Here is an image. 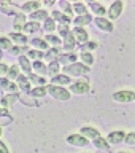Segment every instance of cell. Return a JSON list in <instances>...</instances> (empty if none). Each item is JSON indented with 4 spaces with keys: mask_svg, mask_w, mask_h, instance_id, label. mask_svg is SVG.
I'll use <instances>...</instances> for the list:
<instances>
[{
    "mask_svg": "<svg viewBox=\"0 0 135 153\" xmlns=\"http://www.w3.org/2000/svg\"><path fill=\"white\" fill-rule=\"evenodd\" d=\"M113 99L116 102H132L135 99V93L134 91H127V89H122V91H118V93L113 94Z\"/></svg>",
    "mask_w": 135,
    "mask_h": 153,
    "instance_id": "3957f363",
    "label": "cell"
},
{
    "mask_svg": "<svg viewBox=\"0 0 135 153\" xmlns=\"http://www.w3.org/2000/svg\"><path fill=\"white\" fill-rule=\"evenodd\" d=\"M57 30H59V33H60V37L64 38L67 33H69L70 30H69V26H67V24H59V26H57Z\"/></svg>",
    "mask_w": 135,
    "mask_h": 153,
    "instance_id": "60d3db41",
    "label": "cell"
},
{
    "mask_svg": "<svg viewBox=\"0 0 135 153\" xmlns=\"http://www.w3.org/2000/svg\"><path fill=\"white\" fill-rule=\"evenodd\" d=\"M124 142L127 143V145H135V134L131 132V134H126V137H124Z\"/></svg>",
    "mask_w": 135,
    "mask_h": 153,
    "instance_id": "b9f144b4",
    "label": "cell"
},
{
    "mask_svg": "<svg viewBox=\"0 0 135 153\" xmlns=\"http://www.w3.org/2000/svg\"><path fill=\"white\" fill-rule=\"evenodd\" d=\"M16 100H19V94L18 93H11V94L5 96V97L2 99V105L3 107H10V105H13Z\"/></svg>",
    "mask_w": 135,
    "mask_h": 153,
    "instance_id": "5bb4252c",
    "label": "cell"
},
{
    "mask_svg": "<svg viewBox=\"0 0 135 153\" xmlns=\"http://www.w3.org/2000/svg\"><path fill=\"white\" fill-rule=\"evenodd\" d=\"M62 18H64V14H62L60 11H52V21H59V22H62Z\"/></svg>",
    "mask_w": 135,
    "mask_h": 153,
    "instance_id": "bcb514c9",
    "label": "cell"
},
{
    "mask_svg": "<svg viewBox=\"0 0 135 153\" xmlns=\"http://www.w3.org/2000/svg\"><path fill=\"white\" fill-rule=\"evenodd\" d=\"M118 153H126V152H118Z\"/></svg>",
    "mask_w": 135,
    "mask_h": 153,
    "instance_id": "816d5d0a",
    "label": "cell"
},
{
    "mask_svg": "<svg viewBox=\"0 0 135 153\" xmlns=\"http://www.w3.org/2000/svg\"><path fill=\"white\" fill-rule=\"evenodd\" d=\"M0 136H2V128H0Z\"/></svg>",
    "mask_w": 135,
    "mask_h": 153,
    "instance_id": "f907efd6",
    "label": "cell"
},
{
    "mask_svg": "<svg viewBox=\"0 0 135 153\" xmlns=\"http://www.w3.org/2000/svg\"><path fill=\"white\" fill-rule=\"evenodd\" d=\"M97 48V43H89V42H86L83 48H81V51H86V53H89V50H95Z\"/></svg>",
    "mask_w": 135,
    "mask_h": 153,
    "instance_id": "7bdbcfd3",
    "label": "cell"
},
{
    "mask_svg": "<svg viewBox=\"0 0 135 153\" xmlns=\"http://www.w3.org/2000/svg\"><path fill=\"white\" fill-rule=\"evenodd\" d=\"M29 94H30L32 97H43V96L46 94V86H37V88L29 91Z\"/></svg>",
    "mask_w": 135,
    "mask_h": 153,
    "instance_id": "cb8c5ba5",
    "label": "cell"
},
{
    "mask_svg": "<svg viewBox=\"0 0 135 153\" xmlns=\"http://www.w3.org/2000/svg\"><path fill=\"white\" fill-rule=\"evenodd\" d=\"M95 26L103 32H113V24L105 18H97L95 19Z\"/></svg>",
    "mask_w": 135,
    "mask_h": 153,
    "instance_id": "9c48e42d",
    "label": "cell"
},
{
    "mask_svg": "<svg viewBox=\"0 0 135 153\" xmlns=\"http://www.w3.org/2000/svg\"><path fill=\"white\" fill-rule=\"evenodd\" d=\"M124 137H126V134H124L122 131H114V132H110L105 140H107L108 143H114V145H116V143L124 140Z\"/></svg>",
    "mask_w": 135,
    "mask_h": 153,
    "instance_id": "ba28073f",
    "label": "cell"
},
{
    "mask_svg": "<svg viewBox=\"0 0 135 153\" xmlns=\"http://www.w3.org/2000/svg\"><path fill=\"white\" fill-rule=\"evenodd\" d=\"M19 65H21V69L26 74H30V62H29L26 56H19Z\"/></svg>",
    "mask_w": 135,
    "mask_h": 153,
    "instance_id": "83f0119b",
    "label": "cell"
},
{
    "mask_svg": "<svg viewBox=\"0 0 135 153\" xmlns=\"http://www.w3.org/2000/svg\"><path fill=\"white\" fill-rule=\"evenodd\" d=\"M8 80H16L19 76V65H13L8 69Z\"/></svg>",
    "mask_w": 135,
    "mask_h": 153,
    "instance_id": "4dcf8cb0",
    "label": "cell"
},
{
    "mask_svg": "<svg viewBox=\"0 0 135 153\" xmlns=\"http://www.w3.org/2000/svg\"><path fill=\"white\" fill-rule=\"evenodd\" d=\"M43 29H45L46 32H52L56 29V22L52 21L51 18H48V19H45V24H43Z\"/></svg>",
    "mask_w": 135,
    "mask_h": 153,
    "instance_id": "74e56055",
    "label": "cell"
},
{
    "mask_svg": "<svg viewBox=\"0 0 135 153\" xmlns=\"http://www.w3.org/2000/svg\"><path fill=\"white\" fill-rule=\"evenodd\" d=\"M92 21V18H91V14H83V16H78L73 19V24L76 27H81V26H88V24Z\"/></svg>",
    "mask_w": 135,
    "mask_h": 153,
    "instance_id": "9a60e30c",
    "label": "cell"
},
{
    "mask_svg": "<svg viewBox=\"0 0 135 153\" xmlns=\"http://www.w3.org/2000/svg\"><path fill=\"white\" fill-rule=\"evenodd\" d=\"M27 56H29V57H32V59H35V61H40L41 57L45 56V53L37 51V50H29V51H27Z\"/></svg>",
    "mask_w": 135,
    "mask_h": 153,
    "instance_id": "f35d334b",
    "label": "cell"
},
{
    "mask_svg": "<svg viewBox=\"0 0 135 153\" xmlns=\"http://www.w3.org/2000/svg\"><path fill=\"white\" fill-rule=\"evenodd\" d=\"M46 74L49 76L59 75V62H57V61H51V64L46 67Z\"/></svg>",
    "mask_w": 135,
    "mask_h": 153,
    "instance_id": "ac0fdd59",
    "label": "cell"
},
{
    "mask_svg": "<svg viewBox=\"0 0 135 153\" xmlns=\"http://www.w3.org/2000/svg\"><path fill=\"white\" fill-rule=\"evenodd\" d=\"M22 30H24V32H30V33H33V32H38V30H40V26H38V22L30 21V22H26V24H24Z\"/></svg>",
    "mask_w": 135,
    "mask_h": 153,
    "instance_id": "7402d4cb",
    "label": "cell"
},
{
    "mask_svg": "<svg viewBox=\"0 0 135 153\" xmlns=\"http://www.w3.org/2000/svg\"><path fill=\"white\" fill-rule=\"evenodd\" d=\"M0 10H2L3 14H19V10L14 5H2Z\"/></svg>",
    "mask_w": 135,
    "mask_h": 153,
    "instance_id": "484cf974",
    "label": "cell"
},
{
    "mask_svg": "<svg viewBox=\"0 0 135 153\" xmlns=\"http://www.w3.org/2000/svg\"><path fill=\"white\" fill-rule=\"evenodd\" d=\"M72 35H73L75 42H80V43L88 42V32H86L83 27H75L73 30H72Z\"/></svg>",
    "mask_w": 135,
    "mask_h": 153,
    "instance_id": "52a82bcc",
    "label": "cell"
},
{
    "mask_svg": "<svg viewBox=\"0 0 135 153\" xmlns=\"http://www.w3.org/2000/svg\"><path fill=\"white\" fill-rule=\"evenodd\" d=\"M0 50H11V40L8 37H0Z\"/></svg>",
    "mask_w": 135,
    "mask_h": 153,
    "instance_id": "8d00e7d4",
    "label": "cell"
},
{
    "mask_svg": "<svg viewBox=\"0 0 135 153\" xmlns=\"http://www.w3.org/2000/svg\"><path fill=\"white\" fill-rule=\"evenodd\" d=\"M45 42H46V43H51L54 48L60 45V38L56 37V35H46V37H45Z\"/></svg>",
    "mask_w": 135,
    "mask_h": 153,
    "instance_id": "d590c367",
    "label": "cell"
},
{
    "mask_svg": "<svg viewBox=\"0 0 135 153\" xmlns=\"http://www.w3.org/2000/svg\"><path fill=\"white\" fill-rule=\"evenodd\" d=\"M30 19L32 21H40V19H48V13L45 11V10H37V11H33V13H30Z\"/></svg>",
    "mask_w": 135,
    "mask_h": 153,
    "instance_id": "ffe728a7",
    "label": "cell"
},
{
    "mask_svg": "<svg viewBox=\"0 0 135 153\" xmlns=\"http://www.w3.org/2000/svg\"><path fill=\"white\" fill-rule=\"evenodd\" d=\"M75 45H76L75 38H73V35H72V32H69V33L64 37V50H65V51H72V50L75 48Z\"/></svg>",
    "mask_w": 135,
    "mask_h": 153,
    "instance_id": "4fadbf2b",
    "label": "cell"
},
{
    "mask_svg": "<svg viewBox=\"0 0 135 153\" xmlns=\"http://www.w3.org/2000/svg\"><path fill=\"white\" fill-rule=\"evenodd\" d=\"M67 142L70 143V145H75V147H86L88 145V139L84 136H81V134H72V136L67 137Z\"/></svg>",
    "mask_w": 135,
    "mask_h": 153,
    "instance_id": "277c9868",
    "label": "cell"
},
{
    "mask_svg": "<svg viewBox=\"0 0 135 153\" xmlns=\"http://www.w3.org/2000/svg\"><path fill=\"white\" fill-rule=\"evenodd\" d=\"M81 136L89 137V139H95V137H99L100 134H99L97 129L92 128V126H83L81 128Z\"/></svg>",
    "mask_w": 135,
    "mask_h": 153,
    "instance_id": "8fae6325",
    "label": "cell"
},
{
    "mask_svg": "<svg viewBox=\"0 0 135 153\" xmlns=\"http://www.w3.org/2000/svg\"><path fill=\"white\" fill-rule=\"evenodd\" d=\"M11 54H14V56H21L24 51H29V48H26V46H11Z\"/></svg>",
    "mask_w": 135,
    "mask_h": 153,
    "instance_id": "ab89813d",
    "label": "cell"
},
{
    "mask_svg": "<svg viewBox=\"0 0 135 153\" xmlns=\"http://www.w3.org/2000/svg\"><path fill=\"white\" fill-rule=\"evenodd\" d=\"M57 62L59 64H73V62H76V56L75 54H62Z\"/></svg>",
    "mask_w": 135,
    "mask_h": 153,
    "instance_id": "d4e9b609",
    "label": "cell"
},
{
    "mask_svg": "<svg viewBox=\"0 0 135 153\" xmlns=\"http://www.w3.org/2000/svg\"><path fill=\"white\" fill-rule=\"evenodd\" d=\"M122 8H124V3L121 0H116L114 3H111V7H110L107 14L110 16V19H116V18H119V14L122 13Z\"/></svg>",
    "mask_w": 135,
    "mask_h": 153,
    "instance_id": "5b68a950",
    "label": "cell"
},
{
    "mask_svg": "<svg viewBox=\"0 0 135 153\" xmlns=\"http://www.w3.org/2000/svg\"><path fill=\"white\" fill-rule=\"evenodd\" d=\"M0 88H3V89H8V91H11V93H16V89H18V86L11 83L8 78H0Z\"/></svg>",
    "mask_w": 135,
    "mask_h": 153,
    "instance_id": "d6986e66",
    "label": "cell"
},
{
    "mask_svg": "<svg viewBox=\"0 0 135 153\" xmlns=\"http://www.w3.org/2000/svg\"><path fill=\"white\" fill-rule=\"evenodd\" d=\"M65 74L67 75H72V76H80V75H84L89 72V67L84 65V64H80V62H73V64H69L65 65Z\"/></svg>",
    "mask_w": 135,
    "mask_h": 153,
    "instance_id": "7a4b0ae2",
    "label": "cell"
},
{
    "mask_svg": "<svg viewBox=\"0 0 135 153\" xmlns=\"http://www.w3.org/2000/svg\"><path fill=\"white\" fill-rule=\"evenodd\" d=\"M59 5H60V8L64 10V11H65L67 14H72V5H70V3H67V2H60Z\"/></svg>",
    "mask_w": 135,
    "mask_h": 153,
    "instance_id": "ee69618b",
    "label": "cell"
},
{
    "mask_svg": "<svg viewBox=\"0 0 135 153\" xmlns=\"http://www.w3.org/2000/svg\"><path fill=\"white\" fill-rule=\"evenodd\" d=\"M70 91L73 94H86L89 91V85H88V81H84V80L76 81V83H73L70 86Z\"/></svg>",
    "mask_w": 135,
    "mask_h": 153,
    "instance_id": "8992f818",
    "label": "cell"
},
{
    "mask_svg": "<svg viewBox=\"0 0 135 153\" xmlns=\"http://www.w3.org/2000/svg\"><path fill=\"white\" fill-rule=\"evenodd\" d=\"M10 40L14 42V43H18V45H24V43L27 42V38L22 35V33H16V32H13V33H10Z\"/></svg>",
    "mask_w": 135,
    "mask_h": 153,
    "instance_id": "603a6c76",
    "label": "cell"
},
{
    "mask_svg": "<svg viewBox=\"0 0 135 153\" xmlns=\"http://www.w3.org/2000/svg\"><path fill=\"white\" fill-rule=\"evenodd\" d=\"M33 69H35L38 74H41V75L46 74V65L43 64L41 61H33Z\"/></svg>",
    "mask_w": 135,
    "mask_h": 153,
    "instance_id": "e575fe53",
    "label": "cell"
},
{
    "mask_svg": "<svg viewBox=\"0 0 135 153\" xmlns=\"http://www.w3.org/2000/svg\"><path fill=\"white\" fill-rule=\"evenodd\" d=\"M72 11H75L78 16H83V14H88V10H86V5L83 3H73L72 7Z\"/></svg>",
    "mask_w": 135,
    "mask_h": 153,
    "instance_id": "4316f807",
    "label": "cell"
},
{
    "mask_svg": "<svg viewBox=\"0 0 135 153\" xmlns=\"http://www.w3.org/2000/svg\"><path fill=\"white\" fill-rule=\"evenodd\" d=\"M19 99H21V100H22V102L26 104V105H30V107H32V105H37V102H35V100H33V99L24 97V96H19Z\"/></svg>",
    "mask_w": 135,
    "mask_h": 153,
    "instance_id": "f6af8a7d",
    "label": "cell"
},
{
    "mask_svg": "<svg viewBox=\"0 0 135 153\" xmlns=\"http://www.w3.org/2000/svg\"><path fill=\"white\" fill-rule=\"evenodd\" d=\"M92 143H94L95 148H100V150H108V148H110V143L105 140L103 137H100V136L95 137L94 140H92Z\"/></svg>",
    "mask_w": 135,
    "mask_h": 153,
    "instance_id": "e0dca14e",
    "label": "cell"
},
{
    "mask_svg": "<svg viewBox=\"0 0 135 153\" xmlns=\"http://www.w3.org/2000/svg\"><path fill=\"white\" fill-rule=\"evenodd\" d=\"M72 81L70 76L67 75H56L51 78V85H56V86H64V85H69Z\"/></svg>",
    "mask_w": 135,
    "mask_h": 153,
    "instance_id": "30bf717a",
    "label": "cell"
},
{
    "mask_svg": "<svg viewBox=\"0 0 135 153\" xmlns=\"http://www.w3.org/2000/svg\"><path fill=\"white\" fill-rule=\"evenodd\" d=\"M24 24H26V16H24L22 13L16 14V18H14V22H13V27H14V30H16V33H19V30H22Z\"/></svg>",
    "mask_w": 135,
    "mask_h": 153,
    "instance_id": "7c38bea8",
    "label": "cell"
},
{
    "mask_svg": "<svg viewBox=\"0 0 135 153\" xmlns=\"http://www.w3.org/2000/svg\"><path fill=\"white\" fill-rule=\"evenodd\" d=\"M27 80L29 81H33V83H38V85H45L46 83V80L43 78V76H38L35 74H29L27 75Z\"/></svg>",
    "mask_w": 135,
    "mask_h": 153,
    "instance_id": "836d02e7",
    "label": "cell"
},
{
    "mask_svg": "<svg viewBox=\"0 0 135 153\" xmlns=\"http://www.w3.org/2000/svg\"><path fill=\"white\" fill-rule=\"evenodd\" d=\"M0 153H10V150H8V147L5 145V143L0 140Z\"/></svg>",
    "mask_w": 135,
    "mask_h": 153,
    "instance_id": "c3c4849f",
    "label": "cell"
},
{
    "mask_svg": "<svg viewBox=\"0 0 135 153\" xmlns=\"http://www.w3.org/2000/svg\"><path fill=\"white\" fill-rule=\"evenodd\" d=\"M46 93H49L54 99L59 100H69L70 99V91L62 88V86H56V85H48L46 86Z\"/></svg>",
    "mask_w": 135,
    "mask_h": 153,
    "instance_id": "6da1fadb",
    "label": "cell"
},
{
    "mask_svg": "<svg viewBox=\"0 0 135 153\" xmlns=\"http://www.w3.org/2000/svg\"><path fill=\"white\" fill-rule=\"evenodd\" d=\"M7 74H8V65L7 64H0V76H3Z\"/></svg>",
    "mask_w": 135,
    "mask_h": 153,
    "instance_id": "7dc6e473",
    "label": "cell"
},
{
    "mask_svg": "<svg viewBox=\"0 0 135 153\" xmlns=\"http://www.w3.org/2000/svg\"><path fill=\"white\" fill-rule=\"evenodd\" d=\"M89 7L94 10V13H97V14H99V18H100V16H103V14L107 13V10H105L102 5H99V3H95V2H91V3H89Z\"/></svg>",
    "mask_w": 135,
    "mask_h": 153,
    "instance_id": "f1b7e54d",
    "label": "cell"
},
{
    "mask_svg": "<svg viewBox=\"0 0 135 153\" xmlns=\"http://www.w3.org/2000/svg\"><path fill=\"white\" fill-rule=\"evenodd\" d=\"M18 86L21 88L24 93H29L30 91V85H29V80H27V76H24V75H19L18 76Z\"/></svg>",
    "mask_w": 135,
    "mask_h": 153,
    "instance_id": "2e32d148",
    "label": "cell"
},
{
    "mask_svg": "<svg viewBox=\"0 0 135 153\" xmlns=\"http://www.w3.org/2000/svg\"><path fill=\"white\" fill-rule=\"evenodd\" d=\"M57 56H59V50H57V48H51V50H48L45 53V57L48 61H54Z\"/></svg>",
    "mask_w": 135,
    "mask_h": 153,
    "instance_id": "d6a6232c",
    "label": "cell"
},
{
    "mask_svg": "<svg viewBox=\"0 0 135 153\" xmlns=\"http://www.w3.org/2000/svg\"><path fill=\"white\" fill-rule=\"evenodd\" d=\"M38 7H40V3L38 2H27V3H24L22 5V11L24 13H33V11H37Z\"/></svg>",
    "mask_w": 135,
    "mask_h": 153,
    "instance_id": "44dd1931",
    "label": "cell"
},
{
    "mask_svg": "<svg viewBox=\"0 0 135 153\" xmlns=\"http://www.w3.org/2000/svg\"><path fill=\"white\" fill-rule=\"evenodd\" d=\"M32 46L35 48H40V50H48V43L45 40H41V38H32Z\"/></svg>",
    "mask_w": 135,
    "mask_h": 153,
    "instance_id": "f546056e",
    "label": "cell"
},
{
    "mask_svg": "<svg viewBox=\"0 0 135 153\" xmlns=\"http://www.w3.org/2000/svg\"><path fill=\"white\" fill-rule=\"evenodd\" d=\"M8 115V110L7 108H0V117H7Z\"/></svg>",
    "mask_w": 135,
    "mask_h": 153,
    "instance_id": "681fc988",
    "label": "cell"
},
{
    "mask_svg": "<svg viewBox=\"0 0 135 153\" xmlns=\"http://www.w3.org/2000/svg\"><path fill=\"white\" fill-rule=\"evenodd\" d=\"M81 59H83V62H84V65H91L94 62V57H92V54L91 53H86V51H81Z\"/></svg>",
    "mask_w": 135,
    "mask_h": 153,
    "instance_id": "1f68e13d",
    "label": "cell"
}]
</instances>
